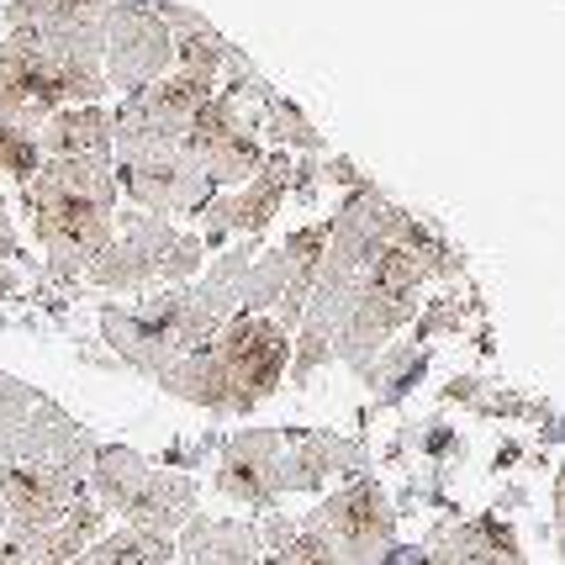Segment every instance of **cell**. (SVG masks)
<instances>
[{
	"label": "cell",
	"instance_id": "obj_1",
	"mask_svg": "<svg viewBox=\"0 0 565 565\" xmlns=\"http://www.w3.org/2000/svg\"><path fill=\"white\" fill-rule=\"evenodd\" d=\"M96 449L100 444L74 418H64V407H53L43 392L0 375V466L70 470V476L90 481Z\"/></svg>",
	"mask_w": 565,
	"mask_h": 565
},
{
	"label": "cell",
	"instance_id": "obj_2",
	"mask_svg": "<svg viewBox=\"0 0 565 565\" xmlns=\"http://www.w3.org/2000/svg\"><path fill=\"white\" fill-rule=\"evenodd\" d=\"M90 492H96L100 513H117V518H127V529L164 534V540L196 508V487L185 476L153 470L143 455H132L122 444L96 449V460H90Z\"/></svg>",
	"mask_w": 565,
	"mask_h": 565
},
{
	"label": "cell",
	"instance_id": "obj_3",
	"mask_svg": "<svg viewBox=\"0 0 565 565\" xmlns=\"http://www.w3.org/2000/svg\"><path fill=\"white\" fill-rule=\"evenodd\" d=\"M90 497L85 476L43 466H0V534L6 540H32L53 529L58 518H70Z\"/></svg>",
	"mask_w": 565,
	"mask_h": 565
},
{
	"label": "cell",
	"instance_id": "obj_4",
	"mask_svg": "<svg viewBox=\"0 0 565 565\" xmlns=\"http://www.w3.org/2000/svg\"><path fill=\"white\" fill-rule=\"evenodd\" d=\"M170 64V26L138 0L106 6V79L122 90H148Z\"/></svg>",
	"mask_w": 565,
	"mask_h": 565
},
{
	"label": "cell",
	"instance_id": "obj_5",
	"mask_svg": "<svg viewBox=\"0 0 565 565\" xmlns=\"http://www.w3.org/2000/svg\"><path fill=\"white\" fill-rule=\"evenodd\" d=\"M43 159H100L111 153V117L100 106H64L43 122Z\"/></svg>",
	"mask_w": 565,
	"mask_h": 565
},
{
	"label": "cell",
	"instance_id": "obj_6",
	"mask_svg": "<svg viewBox=\"0 0 565 565\" xmlns=\"http://www.w3.org/2000/svg\"><path fill=\"white\" fill-rule=\"evenodd\" d=\"M174 544L164 534H143V529H117V534H100L85 555H74L70 565H170Z\"/></svg>",
	"mask_w": 565,
	"mask_h": 565
},
{
	"label": "cell",
	"instance_id": "obj_7",
	"mask_svg": "<svg viewBox=\"0 0 565 565\" xmlns=\"http://www.w3.org/2000/svg\"><path fill=\"white\" fill-rule=\"evenodd\" d=\"M185 555L196 565H254V534L238 523H206L196 518L185 529Z\"/></svg>",
	"mask_w": 565,
	"mask_h": 565
},
{
	"label": "cell",
	"instance_id": "obj_8",
	"mask_svg": "<svg viewBox=\"0 0 565 565\" xmlns=\"http://www.w3.org/2000/svg\"><path fill=\"white\" fill-rule=\"evenodd\" d=\"M449 565H523V561H518L508 529H497V523H476V529H466V534L455 540Z\"/></svg>",
	"mask_w": 565,
	"mask_h": 565
},
{
	"label": "cell",
	"instance_id": "obj_9",
	"mask_svg": "<svg viewBox=\"0 0 565 565\" xmlns=\"http://www.w3.org/2000/svg\"><path fill=\"white\" fill-rule=\"evenodd\" d=\"M43 170V148L32 132L22 127H0V174H11V180H32V174Z\"/></svg>",
	"mask_w": 565,
	"mask_h": 565
},
{
	"label": "cell",
	"instance_id": "obj_10",
	"mask_svg": "<svg viewBox=\"0 0 565 565\" xmlns=\"http://www.w3.org/2000/svg\"><path fill=\"white\" fill-rule=\"evenodd\" d=\"M22 254V238L11 233V217H6V196H0V259H17Z\"/></svg>",
	"mask_w": 565,
	"mask_h": 565
},
{
	"label": "cell",
	"instance_id": "obj_11",
	"mask_svg": "<svg viewBox=\"0 0 565 565\" xmlns=\"http://www.w3.org/2000/svg\"><path fill=\"white\" fill-rule=\"evenodd\" d=\"M0 565H22L17 561V540H6V534H0Z\"/></svg>",
	"mask_w": 565,
	"mask_h": 565
},
{
	"label": "cell",
	"instance_id": "obj_12",
	"mask_svg": "<svg viewBox=\"0 0 565 565\" xmlns=\"http://www.w3.org/2000/svg\"><path fill=\"white\" fill-rule=\"evenodd\" d=\"M11 286H17V275H11V270H6V265H0V296L11 291Z\"/></svg>",
	"mask_w": 565,
	"mask_h": 565
}]
</instances>
